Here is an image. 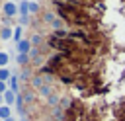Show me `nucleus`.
<instances>
[{
	"mask_svg": "<svg viewBox=\"0 0 125 121\" xmlns=\"http://www.w3.org/2000/svg\"><path fill=\"white\" fill-rule=\"evenodd\" d=\"M2 14H4L6 18H16V16L20 14V8H18V4H16V2L6 0V2L2 4Z\"/></svg>",
	"mask_w": 125,
	"mask_h": 121,
	"instance_id": "obj_1",
	"label": "nucleus"
},
{
	"mask_svg": "<svg viewBox=\"0 0 125 121\" xmlns=\"http://www.w3.org/2000/svg\"><path fill=\"white\" fill-rule=\"evenodd\" d=\"M31 49H33V47H31V41H29V39H23V41H20V43L16 45V51H18L20 55H29Z\"/></svg>",
	"mask_w": 125,
	"mask_h": 121,
	"instance_id": "obj_2",
	"label": "nucleus"
},
{
	"mask_svg": "<svg viewBox=\"0 0 125 121\" xmlns=\"http://www.w3.org/2000/svg\"><path fill=\"white\" fill-rule=\"evenodd\" d=\"M12 37H14V29L8 27V25H4V27L0 29V39H2V41H8V39H12Z\"/></svg>",
	"mask_w": 125,
	"mask_h": 121,
	"instance_id": "obj_3",
	"label": "nucleus"
},
{
	"mask_svg": "<svg viewBox=\"0 0 125 121\" xmlns=\"http://www.w3.org/2000/svg\"><path fill=\"white\" fill-rule=\"evenodd\" d=\"M8 88H10L12 92H16V94H18V90H20V76L12 74V78L8 80Z\"/></svg>",
	"mask_w": 125,
	"mask_h": 121,
	"instance_id": "obj_4",
	"label": "nucleus"
},
{
	"mask_svg": "<svg viewBox=\"0 0 125 121\" xmlns=\"http://www.w3.org/2000/svg\"><path fill=\"white\" fill-rule=\"evenodd\" d=\"M16 98H18L16 92H12V90L4 92V103H6V105H14V103H16Z\"/></svg>",
	"mask_w": 125,
	"mask_h": 121,
	"instance_id": "obj_5",
	"label": "nucleus"
},
{
	"mask_svg": "<svg viewBox=\"0 0 125 121\" xmlns=\"http://www.w3.org/2000/svg\"><path fill=\"white\" fill-rule=\"evenodd\" d=\"M10 117H12V107L6 105V103H2V105H0V119L6 121V119H10Z\"/></svg>",
	"mask_w": 125,
	"mask_h": 121,
	"instance_id": "obj_6",
	"label": "nucleus"
},
{
	"mask_svg": "<svg viewBox=\"0 0 125 121\" xmlns=\"http://www.w3.org/2000/svg\"><path fill=\"white\" fill-rule=\"evenodd\" d=\"M29 2H31V0H20V4H18L20 16H29Z\"/></svg>",
	"mask_w": 125,
	"mask_h": 121,
	"instance_id": "obj_7",
	"label": "nucleus"
},
{
	"mask_svg": "<svg viewBox=\"0 0 125 121\" xmlns=\"http://www.w3.org/2000/svg\"><path fill=\"white\" fill-rule=\"evenodd\" d=\"M37 92H39V96H43V98H49V96H53V94H55L51 84H45V86H41Z\"/></svg>",
	"mask_w": 125,
	"mask_h": 121,
	"instance_id": "obj_8",
	"label": "nucleus"
},
{
	"mask_svg": "<svg viewBox=\"0 0 125 121\" xmlns=\"http://www.w3.org/2000/svg\"><path fill=\"white\" fill-rule=\"evenodd\" d=\"M59 107H61L62 111L70 109V107H72V100H70L68 96H61V103H59Z\"/></svg>",
	"mask_w": 125,
	"mask_h": 121,
	"instance_id": "obj_9",
	"label": "nucleus"
},
{
	"mask_svg": "<svg viewBox=\"0 0 125 121\" xmlns=\"http://www.w3.org/2000/svg\"><path fill=\"white\" fill-rule=\"evenodd\" d=\"M21 31H23V29H21V25H16V27H14V37H12V39L16 41V45H18L20 41H23V37H21Z\"/></svg>",
	"mask_w": 125,
	"mask_h": 121,
	"instance_id": "obj_10",
	"label": "nucleus"
},
{
	"mask_svg": "<svg viewBox=\"0 0 125 121\" xmlns=\"http://www.w3.org/2000/svg\"><path fill=\"white\" fill-rule=\"evenodd\" d=\"M29 60H31V59H29V55H20V53H18V57H16V62H18V64H21V66L29 64Z\"/></svg>",
	"mask_w": 125,
	"mask_h": 121,
	"instance_id": "obj_11",
	"label": "nucleus"
},
{
	"mask_svg": "<svg viewBox=\"0 0 125 121\" xmlns=\"http://www.w3.org/2000/svg\"><path fill=\"white\" fill-rule=\"evenodd\" d=\"M10 78H12V72H10L8 68H0V80H2V82H8Z\"/></svg>",
	"mask_w": 125,
	"mask_h": 121,
	"instance_id": "obj_12",
	"label": "nucleus"
},
{
	"mask_svg": "<svg viewBox=\"0 0 125 121\" xmlns=\"http://www.w3.org/2000/svg\"><path fill=\"white\" fill-rule=\"evenodd\" d=\"M8 60H10V57H8V53H4V51H0V68H6V64H8Z\"/></svg>",
	"mask_w": 125,
	"mask_h": 121,
	"instance_id": "obj_13",
	"label": "nucleus"
},
{
	"mask_svg": "<svg viewBox=\"0 0 125 121\" xmlns=\"http://www.w3.org/2000/svg\"><path fill=\"white\" fill-rule=\"evenodd\" d=\"M55 20H57V18H55V14H53V12H47V14H45V18H43V21H45V23H53Z\"/></svg>",
	"mask_w": 125,
	"mask_h": 121,
	"instance_id": "obj_14",
	"label": "nucleus"
},
{
	"mask_svg": "<svg viewBox=\"0 0 125 121\" xmlns=\"http://www.w3.org/2000/svg\"><path fill=\"white\" fill-rule=\"evenodd\" d=\"M37 12H39V4L31 0V2H29V14H37Z\"/></svg>",
	"mask_w": 125,
	"mask_h": 121,
	"instance_id": "obj_15",
	"label": "nucleus"
},
{
	"mask_svg": "<svg viewBox=\"0 0 125 121\" xmlns=\"http://www.w3.org/2000/svg\"><path fill=\"white\" fill-rule=\"evenodd\" d=\"M10 88H8V82H2L0 80V96H4V92H8Z\"/></svg>",
	"mask_w": 125,
	"mask_h": 121,
	"instance_id": "obj_16",
	"label": "nucleus"
},
{
	"mask_svg": "<svg viewBox=\"0 0 125 121\" xmlns=\"http://www.w3.org/2000/svg\"><path fill=\"white\" fill-rule=\"evenodd\" d=\"M18 20H20V25H27L29 23V16H20Z\"/></svg>",
	"mask_w": 125,
	"mask_h": 121,
	"instance_id": "obj_17",
	"label": "nucleus"
},
{
	"mask_svg": "<svg viewBox=\"0 0 125 121\" xmlns=\"http://www.w3.org/2000/svg\"><path fill=\"white\" fill-rule=\"evenodd\" d=\"M29 41H31V45H39V43H41V35L37 33V35H33V37L29 39Z\"/></svg>",
	"mask_w": 125,
	"mask_h": 121,
	"instance_id": "obj_18",
	"label": "nucleus"
},
{
	"mask_svg": "<svg viewBox=\"0 0 125 121\" xmlns=\"http://www.w3.org/2000/svg\"><path fill=\"white\" fill-rule=\"evenodd\" d=\"M21 96H23V101H27V103L33 100V92H25V94H21Z\"/></svg>",
	"mask_w": 125,
	"mask_h": 121,
	"instance_id": "obj_19",
	"label": "nucleus"
},
{
	"mask_svg": "<svg viewBox=\"0 0 125 121\" xmlns=\"http://www.w3.org/2000/svg\"><path fill=\"white\" fill-rule=\"evenodd\" d=\"M29 78V70H23L21 74H20V80H27Z\"/></svg>",
	"mask_w": 125,
	"mask_h": 121,
	"instance_id": "obj_20",
	"label": "nucleus"
},
{
	"mask_svg": "<svg viewBox=\"0 0 125 121\" xmlns=\"http://www.w3.org/2000/svg\"><path fill=\"white\" fill-rule=\"evenodd\" d=\"M61 25H62L61 20H55V21H53V27H55V29H61Z\"/></svg>",
	"mask_w": 125,
	"mask_h": 121,
	"instance_id": "obj_21",
	"label": "nucleus"
},
{
	"mask_svg": "<svg viewBox=\"0 0 125 121\" xmlns=\"http://www.w3.org/2000/svg\"><path fill=\"white\" fill-rule=\"evenodd\" d=\"M2 101H4V96H0V103H2Z\"/></svg>",
	"mask_w": 125,
	"mask_h": 121,
	"instance_id": "obj_22",
	"label": "nucleus"
},
{
	"mask_svg": "<svg viewBox=\"0 0 125 121\" xmlns=\"http://www.w3.org/2000/svg\"><path fill=\"white\" fill-rule=\"evenodd\" d=\"M6 121H16V119H14V117H10V119H6Z\"/></svg>",
	"mask_w": 125,
	"mask_h": 121,
	"instance_id": "obj_23",
	"label": "nucleus"
},
{
	"mask_svg": "<svg viewBox=\"0 0 125 121\" xmlns=\"http://www.w3.org/2000/svg\"><path fill=\"white\" fill-rule=\"evenodd\" d=\"M10 2H14V0H10Z\"/></svg>",
	"mask_w": 125,
	"mask_h": 121,
	"instance_id": "obj_24",
	"label": "nucleus"
}]
</instances>
